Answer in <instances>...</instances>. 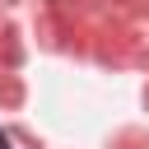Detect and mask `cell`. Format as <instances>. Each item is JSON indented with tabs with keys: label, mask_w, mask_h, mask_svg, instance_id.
Segmentation results:
<instances>
[{
	"label": "cell",
	"mask_w": 149,
	"mask_h": 149,
	"mask_svg": "<svg viewBox=\"0 0 149 149\" xmlns=\"http://www.w3.org/2000/svg\"><path fill=\"white\" fill-rule=\"evenodd\" d=\"M0 149H9V140H5V135H0Z\"/></svg>",
	"instance_id": "6da1fadb"
}]
</instances>
